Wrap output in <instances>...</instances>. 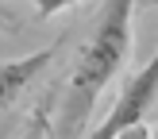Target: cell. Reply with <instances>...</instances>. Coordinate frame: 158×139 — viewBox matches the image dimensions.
Masks as SVG:
<instances>
[{"label":"cell","mask_w":158,"mask_h":139,"mask_svg":"<svg viewBox=\"0 0 158 139\" xmlns=\"http://www.w3.org/2000/svg\"><path fill=\"white\" fill-rule=\"evenodd\" d=\"M131 19H135L131 0H112L100 8L89 39L81 43L73 58V70L62 85L54 139H81L85 124L93 116V104L100 100V93L112 85V77L123 70L131 54Z\"/></svg>","instance_id":"obj_1"},{"label":"cell","mask_w":158,"mask_h":139,"mask_svg":"<svg viewBox=\"0 0 158 139\" xmlns=\"http://www.w3.org/2000/svg\"><path fill=\"white\" fill-rule=\"evenodd\" d=\"M154 100H158V50L127 77V81H123L116 104L108 108V116L93 128L89 139H120L123 131L147 124V112L154 108Z\"/></svg>","instance_id":"obj_2"},{"label":"cell","mask_w":158,"mask_h":139,"mask_svg":"<svg viewBox=\"0 0 158 139\" xmlns=\"http://www.w3.org/2000/svg\"><path fill=\"white\" fill-rule=\"evenodd\" d=\"M54 54H58V46H43V50H35V54H23V58L0 62V112H4V108L12 104V100L19 97V93L27 89V85L35 81L46 66H50Z\"/></svg>","instance_id":"obj_3"},{"label":"cell","mask_w":158,"mask_h":139,"mask_svg":"<svg viewBox=\"0 0 158 139\" xmlns=\"http://www.w3.org/2000/svg\"><path fill=\"white\" fill-rule=\"evenodd\" d=\"M23 139H54V131H50V124H46V112H43V108L31 116V124H27V131H23Z\"/></svg>","instance_id":"obj_4"},{"label":"cell","mask_w":158,"mask_h":139,"mask_svg":"<svg viewBox=\"0 0 158 139\" xmlns=\"http://www.w3.org/2000/svg\"><path fill=\"white\" fill-rule=\"evenodd\" d=\"M120 139H151V128H147V124H139V128H131V131H123Z\"/></svg>","instance_id":"obj_5"},{"label":"cell","mask_w":158,"mask_h":139,"mask_svg":"<svg viewBox=\"0 0 158 139\" xmlns=\"http://www.w3.org/2000/svg\"><path fill=\"white\" fill-rule=\"evenodd\" d=\"M12 23H15V15H12V8H4V4H0V27H12Z\"/></svg>","instance_id":"obj_6"}]
</instances>
